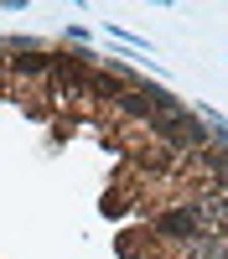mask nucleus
<instances>
[{"label":"nucleus","mask_w":228,"mask_h":259,"mask_svg":"<svg viewBox=\"0 0 228 259\" xmlns=\"http://www.w3.org/2000/svg\"><path fill=\"white\" fill-rule=\"evenodd\" d=\"M166 228H171V233H192L197 218H192V212H171V218H166Z\"/></svg>","instance_id":"nucleus-1"}]
</instances>
